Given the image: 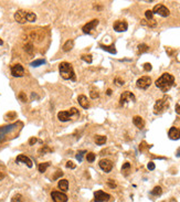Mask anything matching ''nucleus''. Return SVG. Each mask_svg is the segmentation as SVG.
Instances as JSON below:
<instances>
[{"label": "nucleus", "mask_w": 180, "mask_h": 202, "mask_svg": "<svg viewBox=\"0 0 180 202\" xmlns=\"http://www.w3.org/2000/svg\"><path fill=\"white\" fill-rule=\"evenodd\" d=\"M97 24H99V20H97V19H94V20L90 21V22H87L86 24L84 25L83 28H82V30H83L84 33L89 34V33L92 32V30L95 29V27H96Z\"/></svg>", "instance_id": "4468645a"}, {"label": "nucleus", "mask_w": 180, "mask_h": 202, "mask_svg": "<svg viewBox=\"0 0 180 202\" xmlns=\"http://www.w3.org/2000/svg\"><path fill=\"white\" fill-rule=\"evenodd\" d=\"M171 202H176V201H175V200H171Z\"/></svg>", "instance_id": "603ef678"}, {"label": "nucleus", "mask_w": 180, "mask_h": 202, "mask_svg": "<svg viewBox=\"0 0 180 202\" xmlns=\"http://www.w3.org/2000/svg\"><path fill=\"white\" fill-rule=\"evenodd\" d=\"M66 168H70V169H74V168H75V164H74L73 161H71V160H68V161L66 162Z\"/></svg>", "instance_id": "a19ab883"}, {"label": "nucleus", "mask_w": 180, "mask_h": 202, "mask_svg": "<svg viewBox=\"0 0 180 202\" xmlns=\"http://www.w3.org/2000/svg\"><path fill=\"white\" fill-rule=\"evenodd\" d=\"M135 95L132 93V92H124V93L121 95V99H119V104L121 106H124L127 103L130 102H135Z\"/></svg>", "instance_id": "423d86ee"}, {"label": "nucleus", "mask_w": 180, "mask_h": 202, "mask_svg": "<svg viewBox=\"0 0 180 202\" xmlns=\"http://www.w3.org/2000/svg\"><path fill=\"white\" fill-rule=\"evenodd\" d=\"M3 178H5V174H3L2 172H0V180H2Z\"/></svg>", "instance_id": "de8ad7c7"}, {"label": "nucleus", "mask_w": 180, "mask_h": 202, "mask_svg": "<svg viewBox=\"0 0 180 202\" xmlns=\"http://www.w3.org/2000/svg\"><path fill=\"white\" fill-rule=\"evenodd\" d=\"M101 169L105 172H111V170L113 169V162L108 159H102L101 161L99 162Z\"/></svg>", "instance_id": "ddd939ff"}, {"label": "nucleus", "mask_w": 180, "mask_h": 202, "mask_svg": "<svg viewBox=\"0 0 180 202\" xmlns=\"http://www.w3.org/2000/svg\"><path fill=\"white\" fill-rule=\"evenodd\" d=\"M74 48V41L73 40H68L63 46V51L64 52H70L72 49Z\"/></svg>", "instance_id": "4be33fe9"}, {"label": "nucleus", "mask_w": 180, "mask_h": 202, "mask_svg": "<svg viewBox=\"0 0 180 202\" xmlns=\"http://www.w3.org/2000/svg\"><path fill=\"white\" fill-rule=\"evenodd\" d=\"M145 15H146V18H147L148 21H151L154 20V13H152L151 10H147L145 12Z\"/></svg>", "instance_id": "c756f323"}, {"label": "nucleus", "mask_w": 180, "mask_h": 202, "mask_svg": "<svg viewBox=\"0 0 180 202\" xmlns=\"http://www.w3.org/2000/svg\"><path fill=\"white\" fill-rule=\"evenodd\" d=\"M148 50H149V48L145 43H142V44L138 46V53H144V52H147Z\"/></svg>", "instance_id": "a878e982"}, {"label": "nucleus", "mask_w": 180, "mask_h": 202, "mask_svg": "<svg viewBox=\"0 0 180 202\" xmlns=\"http://www.w3.org/2000/svg\"><path fill=\"white\" fill-rule=\"evenodd\" d=\"M24 51H27L29 54H32L33 53V46L32 43H27L24 46Z\"/></svg>", "instance_id": "c85d7f7f"}, {"label": "nucleus", "mask_w": 180, "mask_h": 202, "mask_svg": "<svg viewBox=\"0 0 180 202\" xmlns=\"http://www.w3.org/2000/svg\"><path fill=\"white\" fill-rule=\"evenodd\" d=\"M10 71L13 77H21L24 75V68L21 64H13L10 68Z\"/></svg>", "instance_id": "1a4fd4ad"}, {"label": "nucleus", "mask_w": 180, "mask_h": 202, "mask_svg": "<svg viewBox=\"0 0 180 202\" xmlns=\"http://www.w3.org/2000/svg\"><path fill=\"white\" fill-rule=\"evenodd\" d=\"M19 99H20L21 102H23V103H25V102L28 101V99H27V96H25V94L23 93V92H21V93L19 94Z\"/></svg>", "instance_id": "4c0bfd02"}, {"label": "nucleus", "mask_w": 180, "mask_h": 202, "mask_svg": "<svg viewBox=\"0 0 180 202\" xmlns=\"http://www.w3.org/2000/svg\"><path fill=\"white\" fill-rule=\"evenodd\" d=\"M147 168L149 170H154V169H155V164H154V162H149V164H148V166H147Z\"/></svg>", "instance_id": "c03bdc74"}, {"label": "nucleus", "mask_w": 180, "mask_h": 202, "mask_svg": "<svg viewBox=\"0 0 180 202\" xmlns=\"http://www.w3.org/2000/svg\"><path fill=\"white\" fill-rule=\"evenodd\" d=\"M130 162H125L122 167V171L124 172V171H126V170H130Z\"/></svg>", "instance_id": "ea45409f"}, {"label": "nucleus", "mask_w": 180, "mask_h": 202, "mask_svg": "<svg viewBox=\"0 0 180 202\" xmlns=\"http://www.w3.org/2000/svg\"><path fill=\"white\" fill-rule=\"evenodd\" d=\"M15 161L18 162V164L22 162V164L27 165L29 168H32V166H33V164H32V161H31L30 158H29V157H27V156H24V155H19V156L17 157Z\"/></svg>", "instance_id": "dca6fc26"}, {"label": "nucleus", "mask_w": 180, "mask_h": 202, "mask_svg": "<svg viewBox=\"0 0 180 202\" xmlns=\"http://www.w3.org/2000/svg\"><path fill=\"white\" fill-rule=\"evenodd\" d=\"M2 44H3V41L1 40V39H0V46H2Z\"/></svg>", "instance_id": "3c124183"}, {"label": "nucleus", "mask_w": 180, "mask_h": 202, "mask_svg": "<svg viewBox=\"0 0 180 202\" xmlns=\"http://www.w3.org/2000/svg\"><path fill=\"white\" fill-rule=\"evenodd\" d=\"M90 96H91V99H97V97L99 96V93L96 91V90H92V91L90 92Z\"/></svg>", "instance_id": "2f4dec72"}, {"label": "nucleus", "mask_w": 180, "mask_h": 202, "mask_svg": "<svg viewBox=\"0 0 180 202\" xmlns=\"http://www.w3.org/2000/svg\"><path fill=\"white\" fill-rule=\"evenodd\" d=\"M151 84V78L149 76H142L140 78H138L136 82V85L138 89H142V90H146L148 89Z\"/></svg>", "instance_id": "0eeeda50"}, {"label": "nucleus", "mask_w": 180, "mask_h": 202, "mask_svg": "<svg viewBox=\"0 0 180 202\" xmlns=\"http://www.w3.org/2000/svg\"><path fill=\"white\" fill-rule=\"evenodd\" d=\"M37 142H38V139H37V138H31L30 140H29V145H31V146H32V145H34Z\"/></svg>", "instance_id": "a18cd8bd"}, {"label": "nucleus", "mask_w": 180, "mask_h": 202, "mask_svg": "<svg viewBox=\"0 0 180 202\" xmlns=\"http://www.w3.org/2000/svg\"><path fill=\"white\" fill-rule=\"evenodd\" d=\"M113 28L116 32H124L128 28V24H127L126 21H116L113 24Z\"/></svg>", "instance_id": "2eb2a0df"}, {"label": "nucleus", "mask_w": 180, "mask_h": 202, "mask_svg": "<svg viewBox=\"0 0 180 202\" xmlns=\"http://www.w3.org/2000/svg\"><path fill=\"white\" fill-rule=\"evenodd\" d=\"M161 192H162V189L159 187V186H157V187H155L154 189H152L151 195H161Z\"/></svg>", "instance_id": "cd10ccee"}, {"label": "nucleus", "mask_w": 180, "mask_h": 202, "mask_svg": "<svg viewBox=\"0 0 180 202\" xmlns=\"http://www.w3.org/2000/svg\"><path fill=\"white\" fill-rule=\"evenodd\" d=\"M11 202H23V197L21 195H19V193H17V195H15L12 197Z\"/></svg>", "instance_id": "bb28decb"}, {"label": "nucleus", "mask_w": 180, "mask_h": 202, "mask_svg": "<svg viewBox=\"0 0 180 202\" xmlns=\"http://www.w3.org/2000/svg\"><path fill=\"white\" fill-rule=\"evenodd\" d=\"M106 140H107L106 136H103V135H97L94 138V142H95L96 145H104L106 143Z\"/></svg>", "instance_id": "412c9836"}, {"label": "nucleus", "mask_w": 180, "mask_h": 202, "mask_svg": "<svg viewBox=\"0 0 180 202\" xmlns=\"http://www.w3.org/2000/svg\"><path fill=\"white\" fill-rule=\"evenodd\" d=\"M51 198L53 202H66L68 201V195L63 192L60 191H52L51 192Z\"/></svg>", "instance_id": "9b49d317"}, {"label": "nucleus", "mask_w": 180, "mask_h": 202, "mask_svg": "<svg viewBox=\"0 0 180 202\" xmlns=\"http://www.w3.org/2000/svg\"><path fill=\"white\" fill-rule=\"evenodd\" d=\"M109 199H111V195L102 190L94 192V201L95 202H107Z\"/></svg>", "instance_id": "6e6552de"}, {"label": "nucleus", "mask_w": 180, "mask_h": 202, "mask_svg": "<svg viewBox=\"0 0 180 202\" xmlns=\"http://www.w3.org/2000/svg\"><path fill=\"white\" fill-rule=\"evenodd\" d=\"M106 94H107V95H111V94H112V90H107Z\"/></svg>", "instance_id": "09e8293b"}, {"label": "nucleus", "mask_w": 180, "mask_h": 202, "mask_svg": "<svg viewBox=\"0 0 180 202\" xmlns=\"http://www.w3.org/2000/svg\"><path fill=\"white\" fill-rule=\"evenodd\" d=\"M59 189L62 191H68V181L65 179H62L59 181Z\"/></svg>", "instance_id": "5701e85b"}, {"label": "nucleus", "mask_w": 180, "mask_h": 202, "mask_svg": "<svg viewBox=\"0 0 180 202\" xmlns=\"http://www.w3.org/2000/svg\"><path fill=\"white\" fill-rule=\"evenodd\" d=\"M81 59L83 61H85V62H87V63H92V55H91V54H87V55H82Z\"/></svg>", "instance_id": "f704fd0d"}, {"label": "nucleus", "mask_w": 180, "mask_h": 202, "mask_svg": "<svg viewBox=\"0 0 180 202\" xmlns=\"http://www.w3.org/2000/svg\"><path fill=\"white\" fill-rule=\"evenodd\" d=\"M99 46H101L102 50L104 51H107V52H109V53L112 54H116V49H115V46L114 44H112V46H104V44H99Z\"/></svg>", "instance_id": "aec40b11"}, {"label": "nucleus", "mask_w": 180, "mask_h": 202, "mask_svg": "<svg viewBox=\"0 0 180 202\" xmlns=\"http://www.w3.org/2000/svg\"><path fill=\"white\" fill-rule=\"evenodd\" d=\"M173 83H175V77L169 73H164L156 81L155 84L158 89H160L162 92H168L171 89V86L173 85Z\"/></svg>", "instance_id": "f257e3e1"}, {"label": "nucleus", "mask_w": 180, "mask_h": 202, "mask_svg": "<svg viewBox=\"0 0 180 202\" xmlns=\"http://www.w3.org/2000/svg\"><path fill=\"white\" fill-rule=\"evenodd\" d=\"M176 155H177V157H180V148L177 150V154H176Z\"/></svg>", "instance_id": "8fccbe9b"}, {"label": "nucleus", "mask_w": 180, "mask_h": 202, "mask_svg": "<svg viewBox=\"0 0 180 202\" xmlns=\"http://www.w3.org/2000/svg\"><path fill=\"white\" fill-rule=\"evenodd\" d=\"M15 19L19 23H25V22H34L37 20L36 13L31 11L25 10H18L15 13Z\"/></svg>", "instance_id": "f03ea898"}, {"label": "nucleus", "mask_w": 180, "mask_h": 202, "mask_svg": "<svg viewBox=\"0 0 180 202\" xmlns=\"http://www.w3.org/2000/svg\"><path fill=\"white\" fill-rule=\"evenodd\" d=\"M144 70H145V71H147V72L151 71V64H150V63H145L144 64Z\"/></svg>", "instance_id": "79ce46f5"}, {"label": "nucleus", "mask_w": 180, "mask_h": 202, "mask_svg": "<svg viewBox=\"0 0 180 202\" xmlns=\"http://www.w3.org/2000/svg\"><path fill=\"white\" fill-rule=\"evenodd\" d=\"M107 184H108L111 188H113V189H114V188H116V184H115V182L113 181L112 179H108V181H107Z\"/></svg>", "instance_id": "37998d69"}, {"label": "nucleus", "mask_w": 180, "mask_h": 202, "mask_svg": "<svg viewBox=\"0 0 180 202\" xmlns=\"http://www.w3.org/2000/svg\"><path fill=\"white\" fill-rule=\"evenodd\" d=\"M44 63H46V60H44V59H39V60H36V61H33V62H31L30 65L33 66V68H37V66H40Z\"/></svg>", "instance_id": "b1692460"}, {"label": "nucleus", "mask_w": 180, "mask_h": 202, "mask_svg": "<svg viewBox=\"0 0 180 202\" xmlns=\"http://www.w3.org/2000/svg\"><path fill=\"white\" fill-rule=\"evenodd\" d=\"M86 160L89 162H93L94 160H95V155H94L93 152H89V154L86 155Z\"/></svg>", "instance_id": "72a5a7b5"}, {"label": "nucleus", "mask_w": 180, "mask_h": 202, "mask_svg": "<svg viewBox=\"0 0 180 202\" xmlns=\"http://www.w3.org/2000/svg\"><path fill=\"white\" fill-rule=\"evenodd\" d=\"M18 124H13V125H8V126H3V127H0V143L2 142L3 139H5L6 135L11 133L13 129L15 128Z\"/></svg>", "instance_id": "f8f14e48"}, {"label": "nucleus", "mask_w": 180, "mask_h": 202, "mask_svg": "<svg viewBox=\"0 0 180 202\" xmlns=\"http://www.w3.org/2000/svg\"><path fill=\"white\" fill-rule=\"evenodd\" d=\"M85 154H86V152H84V150H81V152H79L77 154H76V160H77L79 162H81L82 159H83V156Z\"/></svg>", "instance_id": "7c9ffc66"}, {"label": "nucleus", "mask_w": 180, "mask_h": 202, "mask_svg": "<svg viewBox=\"0 0 180 202\" xmlns=\"http://www.w3.org/2000/svg\"><path fill=\"white\" fill-rule=\"evenodd\" d=\"M176 113L180 115V105H176Z\"/></svg>", "instance_id": "49530a36"}, {"label": "nucleus", "mask_w": 180, "mask_h": 202, "mask_svg": "<svg viewBox=\"0 0 180 202\" xmlns=\"http://www.w3.org/2000/svg\"><path fill=\"white\" fill-rule=\"evenodd\" d=\"M59 71H60V74H61L62 78H64V80H73V81H75L74 70H73V66H72L71 63L62 62V63L59 65Z\"/></svg>", "instance_id": "7ed1b4c3"}, {"label": "nucleus", "mask_w": 180, "mask_h": 202, "mask_svg": "<svg viewBox=\"0 0 180 202\" xmlns=\"http://www.w3.org/2000/svg\"><path fill=\"white\" fill-rule=\"evenodd\" d=\"M52 152V149H50L48 146H43V148H41L40 150H39V154L43 155V154H46V152Z\"/></svg>", "instance_id": "473e14b6"}, {"label": "nucleus", "mask_w": 180, "mask_h": 202, "mask_svg": "<svg viewBox=\"0 0 180 202\" xmlns=\"http://www.w3.org/2000/svg\"><path fill=\"white\" fill-rule=\"evenodd\" d=\"M168 97L165 96V97H162V99H158L155 104V107H154V112L155 114H161L162 112H165L166 109L169 107V101H168Z\"/></svg>", "instance_id": "20e7f679"}, {"label": "nucleus", "mask_w": 180, "mask_h": 202, "mask_svg": "<svg viewBox=\"0 0 180 202\" xmlns=\"http://www.w3.org/2000/svg\"><path fill=\"white\" fill-rule=\"evenodd\" d=\"M49 166H50V162H42V164H40V165H39V167H38L39 171H40L41 173H43Z\"/></svg>", "instance_id": "393cba45"}, {"label": "nucleus", "mask_w": 180, "mask_h": 202, "mask_svg": "<svg viewBox=\"0 0 180 202\" xmlns=\"http://www.w3.org/2000/svg\"><path fill=\"white\" fill-rule=\"evenodd\" d=\"M77 102H79V104L81 105V107H83V108L87 109L90 107V102L87 101V97L85 95H80L79 97H77Z\"/></svg>", "instance_id": "a211bd4d"}, {"label": "nucleus", "mask_w": 180, "mask_h": 202, "mask_svg": "<svg viewBox=\"0 0 180 202\" xmlns=\"http://www.w3.org/2000/svg\"><path fill=\"white\" fill-rule=\"evenodd\" d=\"M168 136H169L170 139H173V140L180 139V129H178L177 127H171V128L169 129Z\"/></svg>", "instance_id": "f3484780"}, {"label": "nucleus", "mask_w": 180, "mask_h": 202, "mask_svg": "<svg viewBox=\"0 0 180 202\" xmlns=\"http://www.w3.org/2000/svg\"><path fill=\"white\" fill-rule=\"evenodd\" d=\"M133 123H134L135 126H137L139 129H143L145 126L144 119H143L140 116H135L134 118H133Z\"/></svg>", "instance_id": "6ab92c4d"}, {"label": "nucleus", "mask_w": 180, "mask_h": 202, "mask_svg": "<svg viewBox=\"0 0 180 202\" xmlns=\"http://www.w3.org/2000/svg\"><path fill=\"white\" fill-rule=\"evenodd\" d=\"M142 23H143V24H147V25H149V27H155V25L157 24V22H156L155 20L147 21V22H146V21H145V20H142Z\"/></svg>", "instance_id": "c9c22d12"}, {"label": "nucleus", "mask_w": 180, "mask_h": 202, "mask_svg": "<svg viewBox=\"0 0 180 202\" xmlns=\"http://www.w3.org/2000/svg\"><path fill=\"white\" fill-rule=\"evenodd\" d=\"M152 13H157V15H161V17H168L170 15V11L167 7H165L164 5H156L154 7Z\"/></svg>", "instance_id": "9d476101"}, {"label": "nucleus", "mask_w": 180, "mask_h": 202, "mask_svg": "<svg viewBox=\"0 0 180 202\" xmlns=\"http://www.w3.org/2000/svg\"><path fill=\"white\" fill-rule=\"evenodd\" d=\"M63 176V172H62V170H58V171L54 173V176H53V180H56L58 178H60V177H62Z\"/></svg>", "instance_id": "58836bf2"}, {"label": "nucleus", "mask_w": 180, "mask_h": 202, "mask_svg": "<svg viewBox=\"0 0 180 202\" xmlns=\"http://www.w3.org/2000/svg\"><path fill=\"white\" fill-rule=\"evenodd\" d=\"M72 116H79V111L75 107H72L68 112H60L58 114V118L59 121H68L71 119Z\"/></svg>", "instance_id": "39448f33"}, {"label": "nucleus", "mask_w": 180, "mask_h": 202, "mask_svg": "<svg viewBox=\"0 0 180 202\" xmlns=\"http://www.w3.org/2000/svg\"><path fill=\"white\" fill-rule=\"evenodd\" d=\"M114 82H115V84H116L117 86H122V85H124V81H123L122 78H119V77H116V78H115Z\"/></svg>", "instance_id": "e433bc0d"}]
</instances>
